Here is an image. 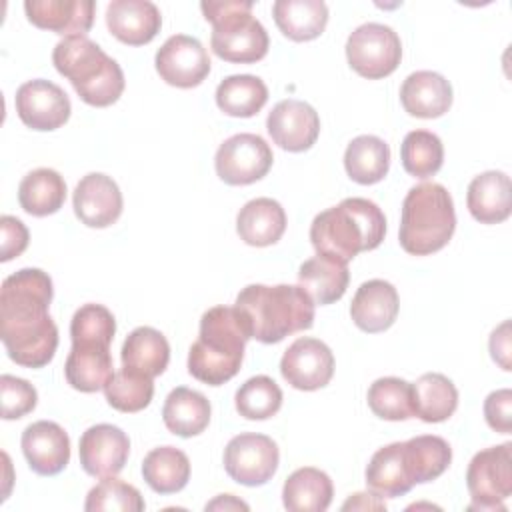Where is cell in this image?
<instances>
[{"label":"cell","instance_id":"obj_38","mask_svg":"<svg viewBox=\"0 0 512 512\" xmlns=\"http://www.w3.org/2000/svg\"><path fill=\"white\" fill-rule=\"evenodd\" d=\"M400 160L410 176L430 178L444 162L442 140L430 130H412L400 144Z\"/></svg>","mask_w":512,"mask_h":512},{"label":"cell","instance_id":"obj_47","mask_svg":"<svg viewBox=\"0 0 512 512\" xmlns=\"http://www.w3.org/2000/svg\"><path fill=\"white\" fill-rule=\"evenodd\" d=\"M490 354L494 362L502 366V370H510V322H502L490 334Z\"/></svg>","mask_w":512,"mask_h":512},{"label":"cell","instance_id":"obj_5","mask_svg":"<svg viewBox=\"0 0 512 512\" xmlns=\"http://www.w3.org/2000/svg\"><path fill=\"white\" fill-rule=\"evenodd\" d=\"M52 62L78 96L96 108L114 104L126 86L120 64L88 36H66L54 46Z\"/></svg>","mask_w":512,"mask_h":512},{"label":"cell","instance_id":"obj_16","mask_svg":"<svg viewBox=\"0 0 512 512\" xmlns=\"http://www.w3.org/2000/svg\"><path fill=\"white\" fill-rule=\"evenodd\" d=\"M78 454L86 474L96 478L116 476L128 460L130 440L118 426L96 424L80 436Z\"/></svg>","mask_w":512,"mask_h":512},{"label":"cell","instance_id":"obj_9","mask_svg":"<svg viewBox=\"0 0 512 512\" xmlns=\"http://www.w3.org/2000/svg\"><path fill=\"white\" fill-rule=\"evenodd\" d=\"M346 58L350 68L362 78H386L402 60L400 36L386 24H362L346 40Z\"/></svg>","mask_w":512,"mask_h":512},{"label":"cell","instance_id":"obj_23","mask_svg":"<svg viewBox=\"0 0 512 512\" xmlns=\"http://www.w3.org/2000/svg\"><path fill=\"white\" fill-rule=\"evenodd\" d=\"M512 184L510 176L500 170H488L478 174L466 194V206L474 220L480 224L504 222L512 212Z\"/></svg>","mask_w":512,"mask_h":512},{"label":"cell","instance_id":"obj_10","mask_svg":"<svg viewBox=\"0 0 512 512\" xmlns=\"http://www.w3.org/2000/svg\"><path fill=\"white\" fill-rule=\"evenodd\" d=\"M272 148L258 134L242 132L226 138L214 156L216 174L230 186H246L268 174L272 168Z\"/></svg>","mask_w":512,"mask_h":512},{"label":"cell","instance_id":"obj_49","mask_svg":"<svg viewBox=\"0 0 512 512\" xmlns=\"http://www.w3.org/2000/svg\"><path fill=\"white\" fill-rule=\"evenodd\" d=\"M206 510H248V504L234 498L232 494H220L218 498L206 504Z\"/></svg>","mask_w":512,"mask_h":512},{"label":"cell","instance_id":"obj_45","mask_svg":"<svg viewBox=\"0 0 512 512\" xmlns=\"http://www.w3.org/2000/svg\"><path fill=\"white\" fill-rule=\"evenodd\" d=\"M484 418L488 426L500 434L512 432V390L500 388L486 396Z\"/></svg>","mask_w":512,"mask_h":512},{"label":"cell","instance_id":"obj_39","mask_svg":"<svg viewBox=\"0 0 512 512\" xmlns=\"http://www.w3.org/2000/svg\"><path fill=\"white\" fill-rule=\"evenodd\" d=\"M368 406L370 410L382 420H408L414 414V400H412V384L396 378L386 376L378 378L368 388Z\"/></svg>","mask_w":512,"mask_h":512},{"label":"cell","instance_id":"obj_48","mask_svg":"<svg viewBox=\"0 0 512 512\" xmlns=\"http://www.w3.org/2000/svg\"><path fill=\"white\" fill-rule=\"evenodd\" d=\"M342 510H386L384 500H380L378 494H368V492H358L352 494L344 504Z\"/></svg>","mask_w":512,"mask_h":512},{"label":"cell","instance_id":"obj_15","mask_svg":"<svg viewBox=\"0 0 512 512\" xmlns=\"http://www.w3.org/2000/svg\"><path fill=\"white\" fill-rule=\"evenodd\" d=\"M266 130L282 150L304 152L320 134V116L308 102L288 98L270 110Z\"/></svg>","mask_w":512,"mask_h":512},{"label":"cell","instance_id":"obj_7","mask_svg":"<svg viewBox=\"0 0 512 512\" xmlns=\"http://www.w3.org/2000/svg\"><path fill=\"white\" fill-rule=\"evenodd\" d=\"M250 0H208L200 4L204 18L212 24V52L234 64H254L268 54V32L256 20Z\"/></svg>","mask_w":512,"mask_h":512},{"label":"cell","instance_id":"obj_44","mask_svg":"<svg viewBox=\"0 0 512 512\" xmlns=\"http://www.w3.org/2000/svg\"><path fill=\"white\" fill-rule=\"evenodd\" d=\"M0 398L4 420H16L26 416L36 408L38 402L36 388L28 380L10 374L0 376Z\"/></svg>","mask_w":512,"mask_h":512},{"label":"cell","instance_id":"obj_32","mask_svg":"<svg viewBox=\"0 0 512 512\" xmlns=\"http://www.w3.org/2000/svg\"><path fill=\"white\" fill-rule=\"evenodd\" d=\"M414 414L430 424L448 420L458 408L454 382L440 372H426L412 384Z\"/></svg>","mask_w":512,"mask_h":512},{"label":"cell","instance_id":"obj_43","mask_svg":"<svg viewBox=\"0 0 512 512\" xmlns=\"http://www.w3.org/2000/svg\"><path fill=\"white\" fill-rule=\"evenodd\" d=\"M116 334V320L102 304L80 306L70 322L72 344H102L110 346Z\"/></svg>","mask_w":512,"mask_h":512},{"label":"cell","instance_id":"obj_30","mask_svg":"<svg viewBox=\"0 0 512 512\" xmlns=\"http://www.w3.org/2000/svg\"><path fill=\"white\" fill-rule=\"evenodd\" d=\"M332 496L334 486L330 476L312 466L294 470L282 488V502L290 512H324Z\"/></svg>","mask_w":512,"mask_h":512},{"label":"cell","instance_id":"obj_46","mask_svg":"<svg viewBox=\"0 0 512 512\" xmlns=\"http://www.w3.org/2000/svg\"><path fill=\"white\" fill-rule=\"evenodd\" d=\"M0 230H2V246H0V260L8 262L16 256H20L28 246V228L22 220L16 216L4 214L0 218Z\"/></svg>","mask_w":512,"mask_h":512},{"label":"cell","instance_id":"obj_8","mask_svg":"<svg viewBox=\"0 0 512 512\" xmlns=\"http://www.w3.org/2000/svg\"><path fill=\"white\" fill-rule=\"evenodd\" d=\"M466 486L472 496L470 510H500L512 494V442L490 446L472 456L466 470Z\"/></svg>","mask_w":512,"mask_h":512},{"label":"cell","instance_id":"obj_13","mask_svg":"<svg viewBox=\"0 0 512 512\" xmlns=\"http://www.w3.org/2000/svg\"><path fill=\"white\" fill-rule=\"evenodd\" d=\"M18 118L32 130L48 132L64 126L72 106L68 94L50 80H28L16 90Z\"/></svg>","mask_w":512,"mask_h":512},{"label":"cell","instance_id":"obj_27","mask_svg":"<svg viewBox=\"0 0 512 512\" xmlns=\"http://www.w3.org/2000/svg\"><path fill=\"white\" fill-rule=\"evenodd\" d=\"M112 368L110 346L72 344L64 364V376L74 390L98 392L114 374Z\"/></svg>","mask_w":512,"mask_h":512},{"label":"cell","instance_id":"obj_3","mask_svg":"<svg viewBox=\"0 0 512 512\" xmlns=\"http://www.w3.org/2000/svg\"><path fill=\"white\" fill-rule=\"evenodd\" d=\"M252 338L244 314L236 306H214L200 318L198 340L188 352V372L210 386L234 378Z\"/></svg>","mask_w":512,"mask_h":512},{"label":"cell","instance_id":"obj_11","mask_svg":"<svg viewBox=\"0 0 512 512\" xmlns=\"http://www.w3.org/2000/svg\"><path fill=\"white\" fill-rule=\"evenodd\" d=\"M280 452L266 434L242 432L224 448L226 474L244 486H262L278 470Z\"/></svg>","mask_w":512,"mask_h":512},{"label":"cell","instance_id":"obj_4","mask_svg":"<svg viewBox=\"0 0 512 512\" xmlns=\"http://www.w3.org/2000/svg\"><path fill=\"white\" fill-rule=\"evenodd\" d=\"M234 306L244 314L252 338L276 344L314 324V300L292 284H250L236 296Z\"/></svg>","mask_w":512,"mask_h":512},{"label":"cell","instance_id":"obj_18","mask_svg":"<svg viewBox=\"0 0 512 512\" xmlns=\"http://www.w3.org/2000/svg\"><path fill=\"white\" fill-rule=\"evenodd\" d=\"M20 444L28 466L40 476H54L70 462V438L52 420H38L26 426Z\"/></svg>","mask_w":512,"mask_h":512},{"label":"cell","instance_id":"obj_1","mask_svg":"<svg viewBox=\"0 0 512 512\" xmlns=\"http://www.w3.org/2000/svg\"><path fill=\"white\" fill-rule=\"evenodd\" d=\"M54 296L50 276L22 268L2 282L0 336L12 362L26 368L46 366L58 348V328L48 314Z\"/></svg>","mask_w":512,"mask_h":512},{"label":"cell","instance_id":"obj_28","mask_svg":"<svg viewBox=\"0 0 512 512\" xmlns=\"http://www.w3.org/2000/svg\"><path fill=\"white\" fill-rule=\"evenodd\" d=\"M272 16L280 32L294 42L318 38L328 24V6L322 0H276Z\"/></svg>","mask_w":512,"mask_h":512},{"label":"cell","instance_id":"obj_6","mask_svg":"<svg viewBox=\"0 0 512 512\" xmlns=\"http://www.w3.org/2000/svg\"><path fill=\"white\" fill-rule=\"evenodd\" d=\"M456 230L450 192L436 182L412 186L402 202L398 240L404 252L428 256L442 250Z\"/></svg>","mask_w":512,"mask_h":512},{"label":"cell","instance_id":"obj_35","mask_svg":"<svg viewBox=\"0 0 512 512\" xmlns=\"http://www.w3.org/2000/svg\"><path fill=\"white\" fill-rule=\"evenodd\" d=\"M142 476L154 492L174 494L190 480V460L174 446H160L144 456Z\"/></svg>","mask_w":512,"mask_h":512},{"label":"cell","instance_id":"obj_29","mask_svg":"<svg viewBox=\"0 0 512 512\" xmlns=\"http://www.w3.org/2000/svg\"><path fill=\"white\" fill-rule=\"evenodd\" d=\"M210 414L212 408L208 398L186 386L174 388L166 396L162 408V420L166 428L182 438L198 436L200 432H204L210 422Z\"/></svg>","mask_w":512,"mask_h":512},{"label":"cell","instance_id":"obj_2","mask_svg":"<svg viewBox=\"0 0 512 512\" xmlns=\"http://www.w3.org/2000/svg\"><path fill=\"white\" fill-rule=\"evenodd\" d=\"M386 236L384 212L368 198H344L320 212L310 226L316 254L348 264L360 252L374 250Z\"/></svg>","mask_w":512,"mask_h":512},{"label":"cell","instance_id":"obj_41","mask_svg":"<svg viewBox=\"0 0 512 512\" xmlns=\"http://www.w3.org/2000/svg\"><path fill=\"white\" fill-rule=\"evenodd\" d=\"M236 410L246 420L272 418L282 406V390L270 376L248 378L234 396Z\"/></svg>","mask_w":512,"mask_h":512},{"label":"cell","instance_id":"obj_20","mask_svg":"<svg viewBox=\"0 0 512 512\" xmlns=\"http://www.w3.org/2000/svg\"><path fill=\"white\" fill-rule=\"evenodd\" d=\"M106 26L120 42L142 46L160 32L162 16L150 0H114L106 8Z\"/></svg>","mask_w":512,"mask_h":512},{"label":"cell","instance_id":"obj_26","mask_svg":"<svg viewBox=\"0 0 512 512\" xmlns=\"http://www.w3.org/2000/svg\"><path fill=\"white\" fill-rule=\"evenodd\" d=\"M122 366L148 378L160 376L170 360V344L166 336L150 326L134 328L120 350Z\"/></svg>","mask_w":512,"mask_h":512},{"label":"cell","instance_id":"obj_25","mask_svg":"<svg viewBox=\"0 0 512 512\" xmlns=\"http://www.w3.org/2000/svg\"><path fill=\"white\" fill-rule=\"evenodd\" d=\"M286 230V212L272 198H254L246 202L236 216V232L250 246L276 244Z\"/></svg>","mask_w":512,"mask_h":512},{"label":"cell","instance_id":"obj_40","mask_svg":"<svg viewBox=\"0 0 512 512\" xmlns=\"http://www.w3.org/2000/svg\"><path fill=\"white\" fill-rule=\"evenodd\" d=\"M104 394L108 404L120 412H140L144 410L154 396V382L148 376L132 372L128 368H120L110 376L104 386Z\"/></svg>","mask_w":512,"mask_h":512},{"label":"cell","instance_id":"obj_24","mask_svg":"<svg viewBox=\"0 0 512 512\" xmlns=\"http://www.w3.org/2000/svg\"><path fill=\"white\" fill-rule=\"evenodd\" d=\"M366 486L380 498L404 496L414 482L408 470L404 442H392L378 448L366 466Z\"/></svg>","mask_w":512,"mask_h":512},{"label":"cell","instance_id":"obj_21","mask_svg":"<svg viewBox=\"0 0 512 512\" xmlns=\"http://www.w3.org/2000/svg\"><path fill=\"white\" fill-rule=\"evenodd\" d=\"M398 308L400 300L396 288L386 280L374 278L362 282L356 290L350 304V316L362 332L378 334L394 324Z\"/></svg>","mask_w":512,"mask_h":512},{"label":"cell","instance_id":"obj_42","mask_svg":"<svg viewBox=\"0 0 512 512\" xmlns=\"http://www.w3.org/2000/svg\"><path fill=\"white\" fill-rule=\"evenodd\" d=\"M146 508L142 494L132 484L114 476L102 478L86 496V512H142Z\"/></svg>","mask_w":512,"mask_h":512},{"label":"cell","instance_id":"obj_22","mask_svg":"<svg viewBox=\"0 0 512 512\" xmlns=\"http://www.w3.org/2000/svg\"><path fill=\"white\" fill-rule=\"evenodd\" d=\"M400 102L410 116L438 118L452 106V86L438 72L418 70L402 82Z\"/></svg>","mask_w":512,"mask_h":512},{"label":"cell","instance_id":"obj_33","mask_svg":"<svg viewBox=\"0 0 512 512\" xmlns=\"http://www.w3.org/2000/svg\"><path fill=\"white\" fill-rule=\"evenodd\" d=\"M346 174L358 184L380 182L390 168V146L372 134L356 136L344 152Z\"/></svg>","mask_w":512,"mask_h":512},{"label":"cell","instance_id":"obj_17","mask_svg":"<svg viewBox=\"0 0 512 512\" xmlns=\"http://www.w3.org/2000/svg\"><path fill=\"white\" fill-rule=\"evenodd\" d=\"M72 204L78 220L90 228L112 226L124 206L118 184L102 172H90L76 184Z\"/></svg>","mask_w":512,"mask_h":512},{"label":"cell","instance_id":"obj_19","mask_svg":"<svg viewBox=\"0 0 512 512\" xmlns=\"http://www.w3.org/2000/svg\"><path fill=\"white\" fill-rule=\"evenodd\" d=\"M28 20L42 30L66 36H86L94 24L92 0H26Z\"/></svg>","mask_w":512,"mask_h":512},{"label":"cell","instance_id":"obj_36","mask_svg":"<svg viewBox=\"0 0 512 512\" xmlns=\"http://www.w3.org/2000/svg\"><path fill=\"white\" fill-rule=\"evenodd\" d=\"M268 100V88L262 78L252 74H234L224 78L216 88L218 108L234 118L258 114Z\"/></svg>","mask_w":512,"mask_h":512},{"label":"cell","instance_id":"obj_14","mask_svg":"<svg viewBox=\"0 0 512 512\" xmlns=\"http://www.w3.org/2000/svg\"><path fill=\"white\" fill-rule=\"evenodd\" d=\"M280 372L292 388L312 392L332 380L334 354L322 340L302 336L286 348L280 360Z\"/></svg>","mask_w":512,"mask_h":512},{"label":"cell","instance_id":"obj_12","mask_svg":"<svg viewBox=\"0 0 512 512\" xmlns=\"http://www.w3.org/2000/svg\"><path fill=\"white\" fill-rule=\"evenodd\" d=\"M154 66L166 84L194 88L208 76L210 58L200 40L186 34H174L158 48Z\"/></svg>","mask_w":512,"mask_h":512},{"label":"cell","instance_id":"obj_31","mask_svg":"<svg viewBox=\"0 0 512 512\" xmlns=\"http://www.w3.org/2000/svg\"><path fill=\"white\" fill-rule=\"evenodd\" d=\"M348 280V266L322 254L306 260L298 270V286L320 306L340 300L348 288Z\"/></svg>","mask_w":512,"mask_h":512},{"label":"cell","instance_id":"obj_37","mask_svg":"<svg viewBox=\"0 0 512 512\" xmlns=\"http://www.w3.org/2000/svg\"><path fill=\"white\" fill-rule=\"evenodd\" d=\"M404 452L414 484L436 480L452 462L450 444L434 434H422L406 440Z\"/></svg>","mask_w":512,"mask_h":512},{"label":"cell","instance_id":"obj_34","mask_svg":"<svg viewBox=\"0 0 512 512\" xmlns=\"http://www.w3.org/2000/svg\"><path fill=\"white\" fill-rule=\"evenodd\" d=\"M66 200V182L52 168H36L28 172L18 186V202L32 216H48L58 212Z\"/></svg>","mask_w":512,"mask_h":512}]
</instances>
